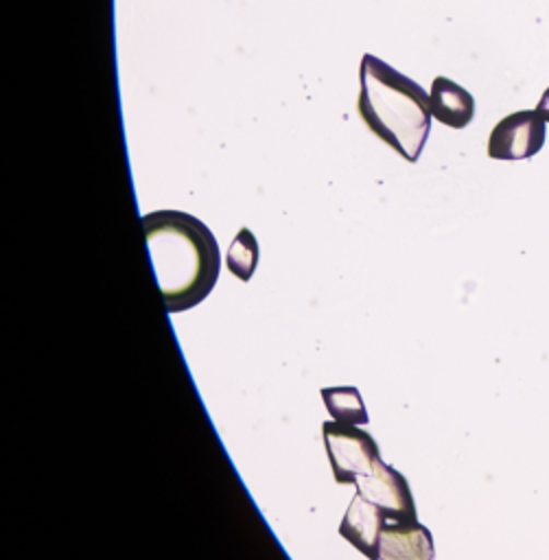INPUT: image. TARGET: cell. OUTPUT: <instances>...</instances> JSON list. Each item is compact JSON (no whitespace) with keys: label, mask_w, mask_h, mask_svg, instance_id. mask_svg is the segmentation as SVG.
<instances>
[{"label":"cell","mask_w":549,"mask_h":560,"mask_svg":"<svg viewBox=\"0 0 549 560\" xmlns=\"http://www.w3.org/2000/svg\"><path fill=\"white\" fill-rule=\"evenodd\" d=\"M142 228L164 311L182 313L206 300L221 269L219 243L210 228L182 210L149 212Z\"/></svg>","instance_id":"6da1fadb"},{"label":"cell","mask_w":549,"mask_h":560,"mask_svg":"<svg viewBox=\"0 0 549 560\" xmlns=\"http://www.w3.org/2000/svg\"><path fill=\"white\" fill-rule=\"evenodd\" d=\"M359 81L357 109L367 129L407 162H416L429 138L433 116L424 88L374 55H363Z\"/></svg>","instance_id":"7a4b0ae2"},{"label":"cell","mask_w":549,"mask_h":560,"mask_svg":"<svg viewBox=\"0 0 549 560\" xmlns=\"http://www.w3.org/2000/svg\"><path fill=\"white\" fill-rule=\"evenodd\" d=\"M322 438L337 483H354L359 475L372 472L374 462L381 459L374 438L354 424L326 420Z\"/></svg>","instance_id":"3957f363"},{"label":"cell","mask_w":549,"mask_h":560,"mask_svg":"<svg viewBox=\"0 0 549 560\" xmlns=\"http://www.w3.org/2000/svg\"><path fill=\"white\" fill-rule=\"evenodd\" d=\"M547 138V120L538 109H518L501 118L488 138L492 160H527L536 155Z\"/></svg>","instance_id":"277c9868"},{"label":"cell","mask_w":549,"mask_h":560,"mask_svg":"<svg viewBox=\"0 0 549 560\" xmlns=\"http://www.w3.org/2000/svg\"><path fill=\"white\" fill-rule=\"evenodd\" d=\"M354 486L357 492L370 503H374L385 514L387 521H416V503L405 475L385 464L383 459L374 462L372 472L359 475L354 479Z\"/></svg>","instance_id":"5b68a950"},{"label":"cell","mask_w":549,"mask_h":560,"mask_svg":"<svg viewBox=\"0 0 549 560\" xmlns=\"http://www.w3.org/2000/svg\"><path fill=\"white\" fill-rule=\"evenodd\" d=\"M385 521V514L357 492L339 523V534L370 560H381L378 542Z\"/></svg>","instance_id":"8992f818"},{"label":"cell","mask_w":549,"mask_h":560,"mask_svg":"<svg viewBox=\"0 0 549 560\" xmlns=\"http://www.w3.org/2000/svg\"><path fill=\"white\" fill-rule=\"evenodd\" d=\"M378 556L381 560H433V536L418 521L389 523L383 527Z\"/></svg>","instance_id":"52a82bcc"},{"label":"cell","mask_w":549,"mask_h":560,"mask_svg":"<svg viewBox=\"0 0 549 560\" xmlns=\"http://www.w3.org/2000/svg\"><path fill=\"white\" fill-rule=\"evenodd\" d=\"M431 114L451 129H464L475 118V98L448 77H435L431 83Z\"/></svg>","instance_id":"ba28073f"},{"label":"cell","mask_w":549,"mask_h":560,"mask_svg":"<svg viewBox=\"0 0 549 560\" xmlns=\"http://www.w3.org/2000/svg\"><path fill=\"white\" fill-rule=\"evenodd\" d=\"M324 405L328 413L337 422L346 424H367V411L363 405V398L357 387L341 385V387H324L322 389Z\"/></svg>","instance_id":"9c48e42d"},{"label":"cell","mask_w":549,"mask_h":560,"mask_svg":"<svg viewBox=\"0 0 549 560\" xmlns=\"http://www.w3.org/2000/svg\"><path fill=\"white\" fill-rule=\"evenodd\" d=\"M225 265L232 271V276L238 278L241 282H247L254 276L258 265V241L247 228H241L234 241L230 243L225 254Z\"/></svg>","instance_id":"30bf717a"},{"label":"cell","mask_w":549,"mask_h":560,"mask_svg":"<svg viewBox=\"0 0 549 560\" xmlns=\"http://www.w3.org/2000/svg\"><path fill=\"white\" fill-rule=\"evenodd\" d=\"M536 109H538V114L549 122V88L542 92V96H540Z\"/></svg>","instance_id":"8fae6325"}]
</instances>
